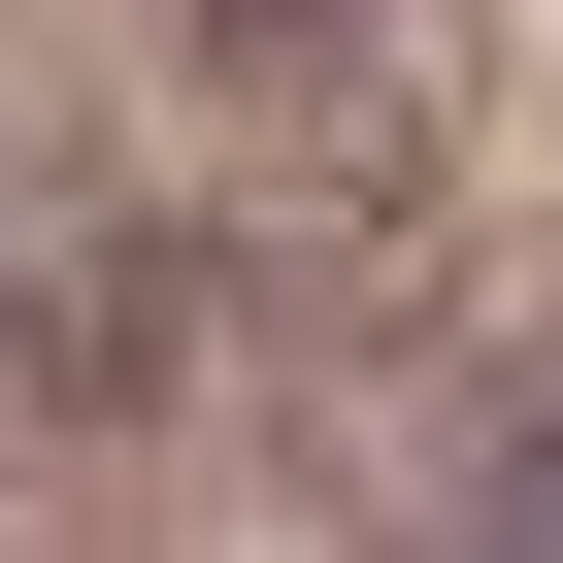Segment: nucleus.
Returning <instances> with one entry per match:
<instances>
[{
	"instance_id": "1",
	"label": "nucleus",
	"mask_w": 563,
	"mask_h": 563,
	"mask_svg": "<svg viewBox=\"0 0 563 563\" xmlns=\"http://www.w3.org/2000/svg\"><path fill=\"white\" fill-rule=\"evenodd\" d=\"M464 563H563V398H530V431L464 464Z\"/></svg>"
},
{
	"instance_id": "2",
	"label": "nucleus",
	"mask_w": 563,
	"mask_h": 563,
	"mask_svg": "<svg viewBox=\"0 0 563 563\" xmlns=\"http://www.w3.org/2000/svg\"><path fill=\"white\" fill-rule=\"evenodd\" d=\"M199 34H265V67H299V34H332V0H199Z\"/></svg>"
}]
</instances>
